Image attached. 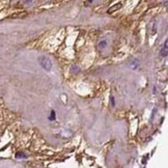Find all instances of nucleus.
<instances>
[{"instance_id":"f257e3e1","label":"nucleus","mask_w":168,"mask_h":168,"mask_svg":"<svg viewBox=\"0 0 168 168\" xmlns=\"http://www.w3.org/2000/svg\"><path fill=\"white\" fill-rule=\"evenodd\" d=\"M38 63L41 64L43 69L47 72H50L52 70V66H53V63H52L51 59L49 57H47V56H40L38 57Z\"/></svg>"},{"instance_id":"f03ea898","label":"nucleus","mask_w":168,"mask_h":168,"mask_svg":"<svg viewBox=\"0 0 168 168\" xmlns=\"http://www.w3.org/2000/svg\"><path fill=\"white\" fill-rule=\"evenodd\" d=\"M167 55H168V41L166 40L165 43H164L163 48L160 51V56L161 57H167Z\"/></svg>"},{"instance_id":"7ed1b4c3","label":"nucleus","mask_w":168,"mask_h":168,"mask_svg":"<svg viewBox=\"0 0 168 168\" xmlns=\"http://www.w3.org/2000/svg\"><path fill=\"white\" fill-rule=\"evenodd\" d=\"M121 6H123V3L118 2V3H116L115 5H113V6L109 7V9L107 10V13H108V14H111V13H113V12H116V10H118L119 8H121Z\"/></svg>"},{"instance_id":"20e7f679","label":"nucleus","mask_w":168,"mask_h":168,"mask_svg":"<svg viewBox=\"0 0 168 168\" xmlns=\"http://www.w3.org/2000/svg\"><path fill=\"white\" fill-rule=\"evenodd\" d=\"M48 119H49V120H51V121H54L56 119V112H55V110H54V109L51 110V114L49 115Z\"/></svg>"},{"instance_id":"39448f33","label":"nucleus","mask_w":168,"mask_h":168,"mask_svg":"<svg viewBox=\"0 0 168 168\" xmlns=\"http://www.w3.org/2000/svg\"><path fill=\"white\" fill-rule=\"evenodd\" d=\"M107 45H108V43H107V41H105V40L101 41V42L99 43V47H100L101 49H104V48H106V47H107Z\"/></svg>"},{"instance_id":"423d86ee","label":"nucleus","mask_w":168,"mask_h":168,"mask_svg":"<svg viewBox=\"0 0 168 168\" xmlns=\"http://www.w3.org/2000/svg\"><path fill=\"white\" fill-rule=\"evenodd\" d=\"M16 158H17V159H21V158L26 159V158H27V156H26V155L24 154V153H17Z\"/></svg>"},{"instance_id":"0eeeda50","label":"nucleus","mask_w":168,"mask_h":168,"mask_svg":"<svg viewBox=\"0 0 168 168\" xmlns=\"http://www.w3.org/2000/svg\"><path fill=\"white\" fill-rule=\"evenodd\" d=\"M110 102H111L112 107H114V106H115V98L113 96H110Z\"/></svg>"},{"instance_id":"6e6552de","label":"nucleus","mask_w":168,"mask_h":168,"mask_svg":"<svg viewBox=\"0 0 168 168\" xmlns=\"http://www.w3.org/2000/svg\"><path fill=\"white\" fill-rule=\"evenodd\" d=\"M137 66H139V61L138 60H135L134 62H132V68L133 69H136Z\"/></svg>"},{"instance_id":"1a4fd4ad","label":"nucleus","mask_w":168,"mask_h":168,"mask_svg":"<svg viewBox=\"0 0 168 168\" xmlns=\"http://www.w3.org/2000/svg\"><path fill=\"white\" fill-rule=\"evenodd\" d=\"M79 70H80V69L78 68V66H76V65H74V66H73V68L71 69V71H76V72H78Z\"/></svg>"},{"instance_id":"9d476101","label":"nucleus","mask_w":168,"mask_h":168,"mask_svg":"<svg viewBox=\"0 0 168 168\" xmlns=\"http://www.w3.org/2000/svg\"><path fill=\"white\" fill-rule=\"evenodd\" d=\"M87 2H88V3H92L93 0H87Z\"/></svg>"}]
</instances>
